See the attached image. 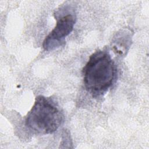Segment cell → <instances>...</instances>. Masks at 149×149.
I'll use <instances>...</instances> for the list:
<instances>
[{
    "label": "cell",
    "instance_id": "2",
    "mask_svg": "<svg viewBox=\"0 0 149 149\" xmlns=\"http://www.w3.org/2000/svg\"><path fill=\"white\" fill-rule=\"evenodd\" d=\"M63 115L55 103L42 95L36 98L35 102L26 118V126L41 134H51L60 126Z\"/></svg>",
    "mask_w": 149,
    "mask_h": 149
},
{
    "label": "cell",
    "instance_id": "3",
    "mask_svg": "<svg viewBox=\"0 0 149 149\" xmlns=\"http://www.w3.org/2000/svg\"><path fill=\"white\" fill-rule=\"evenodd\" d=\"M56 24L54 29L45 37L42 47L45 51H52L61 47L65 42V38L73 30L76 16L73 13L56 14Z\"/></svg>",
    "mask_w": 149,
    "mask_h": 149
},
{
    "label": "cell",
    "instance_id": "1",
    "mask_svg": "<svg viewBox=\"0 0 149 149\" xmlns=\"http://www.w3.org/2000/svg\"><path fill=\"white\" fill-rule=\"evenodd\" d=\"M116 75V66L109 52L95 51L83 68L85 88L93 97L101 95L115 83Z\"/></svg>",
    "mask_w": 149,
    "mask_h": 149
}]
</instances>
